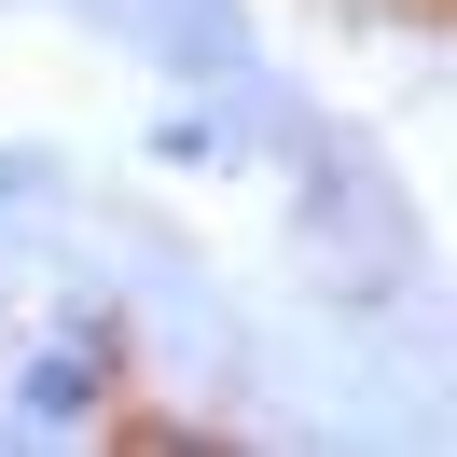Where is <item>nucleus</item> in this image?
I'll list each match as a JSON object with an SVG mask.
<instances>
[{"mask_svg": "<svg viewBox=\"0 0 457 457\" xmlns=\"http://www.w3.org/2000/svg\"><path fill=\"white\" fill-rule=\"evenodd\" d=\"M125 402V333L112 319H56V333H29V361H14V429H97Z\"/></svg>", "mask_w": 457, "mask_h": 457, "instance_id": "f257e3e1", "label": "nucleus"}, {"mask_svg": "<svg viewBox=\"0 0 457 457\" xmlns=\"http://www.w3.org/2000/svg\"><path fill=\"white\" fill-rule=\"evenodd\" d=\"M153 167H236V112H153Z\"/></svg>", "mask_w": 457, "mask_h": 457, "instance_id": "f03ea898", "label": "nucleus"}]
</instances>
